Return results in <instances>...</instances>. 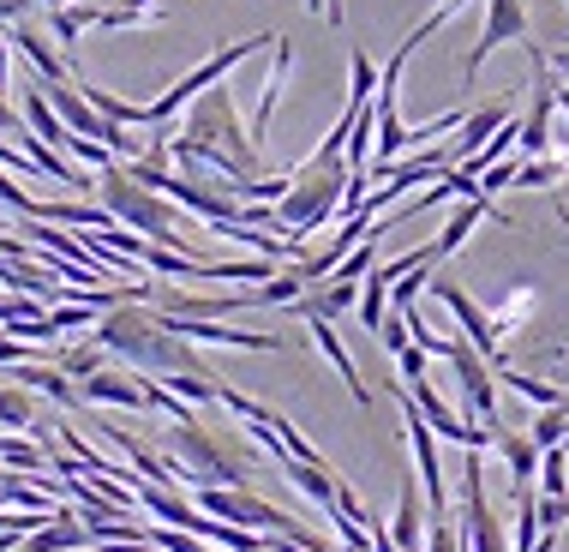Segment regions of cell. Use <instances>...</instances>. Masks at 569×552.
<instances>
[{
	"mask_svg": "<svg viewBox=\"0 0 569 552\" xmlns=\"http://www.w3.org/2000/svg\"><path fill=\"white\" fill-rule=\"evenodd\" d=\"M396 361V373H402V385H413V378H426V366H432V355H426L420 343H408L402 355H390Z\"/></svg>",
	"mask_w": 569,
	"mask_h": 552,
	"instance_id": "cell-27",
	"label": "cell"
},
{
	"mask_svg": "<svg viewBox=\"0 0 569 552\" xmlns=\"http://www.w3.org/2000/svg\"><path fill=\"white\" fill-rule=\"evenodd\" d=\"M37 7V0H0V24H12V19H24V12Z\"/></svg>",
	"mask_w": 569,
	"mask_h": 552,
	"instance_id": "cell-31",
	"label": "cell"
},
{
	"mask_svg": "<svg viewBox=\"0 0 569 552\" xmlns=\"http://www.w3.org/2000/svg\"><path fill=\"white\" fill-rule=\"evenodd\" d=\"M342 552H348V546H342Z\"/></svg>",
	"mask_w": 569,
	"mask_h": 552,
	"instance_id": "cell-39",
	"label": "cell"
},
{
	"mask_svg": "<svg viewBox=\"0 0 569 552\" xmlns=\"http://www.w3.org/2000/svg\"><path fill=\"white\" fill-rule=\"evenodd\" d=\"M558 115L569 120V85H558Z\"/></svg>",
	"mask_w": 569,
	"mask_h": 552,
	"instance_id": "cell-33",
	"label": "cell"
},
{
	"mask_svg": "<svg viewBox=\"0 0 569 552\" xmlns=\"http://www.w3.org/2000/svg\"><path fill=\"white\" fill-rule=\"evenodd\" d=\"M0 205H7V210H19V217H37V210H42V198H30V193L19 187V180H12V168L0 162Z\"/></svg>",
	"mask_w": 569,
	"mask_h": 552,
	"instance_id": "cell-24",
	"label": "cell"
},
{
	"mask_svg": "<svg viewBox=\"0 0 569 552\" xmlns=\"http://www.w3.org/2000/svg\"><path fill=\"white\" fill-rule=\"evenodd\" d=\"M24 361H37V343H24V336H0V366H24Z\"/></svg>",
	"mask_w": 569,
	"mask_h": 552,
	"instance_id": "cell-29",
	"label": "cell"
},
{
	"mask_svg": "<svg viewBox=\"0 0 569 552\" xmlns=\"http://www.w3.org/2000/svg\"><path fill=\"white\" fill-rule=\"evenodd\" d=\"M37 7H67V0H37Z\"/></svg>",
	"mask_w": 569,
	"mask_h": 552,
	"instance_id": "cell-36",
	"label": "cell"
},
{
	"mask_svg": "<svg viewBox=\"0 0 569 552\" xmlns=\"http://www.w3.org/2000/svg\"><path fill=\"white\" fill-rule=\"evenodd\" d=\"M150 546L157 552H210V541H198V534H187V529H150Z\"/></svg>",
	"mask_w": 569,
	"mask_h": 552,
	"instance_id": "cell-25",
	"label": "cell"
},
{
	"mask_svg": "<svg viewBox=\"0 0 569 552\" xmlns=\"http://www.w3.org/2000/svg\"><path fill=\"white\" fill-rule=\"evenodd\" d=\"M443 361H450L456 391H461V403H468V414H480L486 426H498L503 421V408H498V366H491L468 336H450V355H443Z\"/></svg>",
	"mask_w": 569,
	"mask_h": 552,
	"instance_id": "cell-5",
	"label": "cell"
},
{
	"mask_svg": "<svg viewBox=\"0 0 569 552\" xmlns=\"http://www.w3.org/2000/svg\"><path fill=\"white\" fill-rule=\"evenodd\" d=\"M432 295L450 306V318L461 325V336H468L473 348H480V355L491 361V366H503V348H498V318L486 313L480 300H468V288H456L450 276H432Z\"/></svg>",
	"mask_w": 569,
	"mask_h": 552,
	"instance_id": "cell-8",
	"label": "cell"
},
{
	"mask_svg": "<svg viewBox=\"0 0 569 552\" xmlns=\"http://www.w3.org/2000/svg\"><path fill=\"white\" fill-rule=\"evenodd\" d=\"M288 67H295V42H288V37H276V42H270V79H264V97H258V115H252V127H246L258 150H264V138H270V115H276V102H282Z\"/></svg>",
	"mask_w": 569,
	"mask_h": 552,
	"instance_id": "cell-10",
	"label": "cell"
},
{
	"mask_svg": "<svg viewBox=\"0 0 569 552\" xmlns=\"http://www.w3.org/2000/svg\"><path fill=\"white\" fill-rule=\"evenodd\" d=\"M168 444H174L180 469H187V493H192V486H246L240 456H228L222 444L210 438L198 421H174V433H168Z\"/></svg>",
	"mask_w": 569,
	"mask_h": 552,
	"instance_id": "cell-4",
	"label": "cell"
},
{
	"mask_svg": "<svg viewBox=\"0 0 569 552\" xmlns=\"http://www.w3.org/2000/svg\"><path fill=\"white\" fill-rule=\"evenodd\" d=\"M348 67H353V90H348V102H372V97H378V67H372V55L353 49V55H348Z\"/></svg>",
	"mask_w": 569,
	"mask_h": 552,
	"instance_id": "cell-23",
	"label": "cell"
},
{
	"mask_svg": "<svg viewBox=\"0 0 569 552\" xmlns=\"http://www.w3.org/2000/svg\"><path fill=\"white\" fill-rule=\"evenodd\" d=\"M486 217H498V223H510V217H503V210H498V205H491V198H486V193H473V198H461V205H456V217H450V223H443V235H438V253H443V258H450V253H461V247H468V235H473V228H480Z\"/></svg>",
	"mask_w": 569,
	"mask_h": 552,
	"instance_id": "cell-12",
	"label": "cell"
},
{
	"mask_svg": "<svg viewBox=\"0 0 569 552\" xmlns=\"http://www.w3.org/2000/svg\"><path fill=\"white\" fill-rule=\"evenodd\" d=\"M270 42H276V30H258V37H240V42H228V49H217V55L204 60V67H192L187 79H174V85H168L157 102H144V127H168V120H174L180 109H187V102L198 97V90L222 85L228 72L240 67V60H252L258 49H270Z\"/></svg>",
	"mask_w": 569,
	"mask_h": 552,
	"instance_id": "cell-3",
	"label": "cell"
},
{
	"mask_svg": "<svg viewBox=\"0 0 569 552\" xmlns=\"http://www.w3.org/2000/svg\"><path fill=\"white\" fill-rule=\"evenodd\" d=\"M84 403H102V408H150V385H144V373H132L127 361H109V366H97V373L84 378Z\"/></svg>",
	"mask_w": 569,
	"mask_h": 552,
	"instance_id": "cell-9",
	"label": "cell"
},
{
	"mask_svg": "<svg viewBox=\"0 0 569 552\" xmlns=\"http://www.w3.org/2000/svg\"><path fill=\"white\" fill-rule=\"evenodd\" d=\"M558 223H563V228H569V205H558Z\"/></svg>",
	"mask_w": 569,
	"mask_h": 552,
	"instance_id": "cell-35",
	"label": "cell"
},
{
	"mask_svg": "<svg viewBox=\"0 0 569 552\" xmlns=\"http://www.w3.org/2000/svg\"><path fill=\"white\" fill-rule=\"evenodd\" d=\"M306 7H312V12H325V0H306Z\"/></svg>",
	"mask_w": 569,
	"mask_h": 552,
	"instance_id": "cell-37",
	"label": "cell"
},
{
	"mask_svg": "<svg viewBox=\"0 0 569 552\" xmlns=\"http://www.w3.org/2000/svg\"><path fill=\"white\" fill-rule=\"evenodd\" d=\"M7 270H12V258H7V253H0V283H7Z\"/></svg>",
	"mask_w": 569,
	"mask_h": 552,
	"instance_id": "cell-34",
	"label": "cell"
},
{
	"mask_svg": "<svg viewBox=\"0 0 569 552\" xmlns=\"http://www.w3.org/2000/svg\"><path fill=\"white\" fill-rule=\"evenodd\" d=\"M282 474L300 486L306 499L318 504V511H336V486H342V481L330 474V463H306V456H282Z\"/></svg>",
	"mask_w": 569,
	"mask_h": 552,
	"instance_id": "cell-15",
	"label": "cell"
},
{
	"mask_svg": "<svg viewBox=\"0 0 569 552\" xmlns=\"http://www.w3.org/2000/svg\"><path fill=\"white\" fill-rule=\"evenodd\" d=\"M516 168H521V157H503V162H491L486 175H480V193H486V198H498L503 187H516Z\"/></svg>",
	"mask_w": 569,
	"mask_h": 552,
	"instance_id": "cell-26",
	"label": "cell"
},
{
	"mask_svg": "<svg viewBox=\"0 0 569 552\" xmlns=\"http://www.w3.org/2000/svg\"><path fill=\"white\" fill-rule=\"evenodd\" d=\"M528 552H558V529H540V541H533Z\"/></svg>",
	"mask_w": 569,
	"mask_h": 552,
	"instance_id": "cell-32",
	"label": "cell"
},
{
	"mask_svg": "<svg viewBox=\"0 0 569 552\" xmlns=\"http://www.w3.org/2000/svg\"><path fill=\"white\" fill-rule=\"evenodd\" d=\"M533 481H540V493H569V451L563 444H551V451H540V474H533Z\"/></svg>",
	"mask_w": 569,
	"mask_h": 552,
	"instance_id": "cell-22",
	"label": "cell"
},
{
	"mask_svg": "<svg viewBox=\"0 0 569 552\" xmlns=\"http://www.w3.org/2000/svg\"><path fill=\"white\" fill-rule=\"evenodd\" d=\"M390 534H396V546H402V552H426V511H420V486H413V481H402Z\"/></svg>",
	"mask_w": 569,
	"mask_h": 552,
	"instance_id": "cell-17",
	"label": "cell"
},
{
	"mask_svg": "<svg viewBox=\"0 0 569 552\" xmlns=\"http://www.w3.org/2000/svg\"><path fill=\"white\" fill-rule=\"evenodd\" d=\"M7 37H12V49H19L24 60H30V67H37V79L42 85H60V79H72V60H60L54 49H49V37H37V30H7Z\"/></svg>",
	"mask_w": 569,
	"mask_h": 552,
	"instance_id": "cell-16",
	"label": "cell"
},
{
	"mask_svg": "<svg viewBox=\"0 0 569 552\" xmlns=\"http://www.w3.org/2000/svg\"><path fill=\"white\" fill-rule=\"evenodd\" d=\"M378 343H383V355H402V348L413 343V336H408V318H402V313H390V318L378 325Z\"/></svg>",
	"mask_w": 569,
	"mask_h": 552,
	"instance_id": "cell-28",
	"label": "cell"
},
{
	"mask_svg": "<svg viewBox=\"0 0 569 552\" xmlns=\"http://www.w3.org/2000/svg\"><path fill=\"white\" fill-rule=\"evenodd\" d=\"M402 433H408V451H413V474L426 481L432 516H450V486H443V463H438V433L426 426V414H420L413 396H402Z\"/></svg>",
	"mask_w": 569,
	"mask_h": 552,
	"instance_id": "cell-6",
	"label": "cell"
},
{
	"mask_svg": "<svg viewBox=\"0 0 569 552\" xmlns=\"http://www.w3.org/2000/svg\"><path fill=\"white\" fill-rule=\"evenodd\" d=\"M503 42H528V0H486V24H480V42L461 60V79L468 85L480 79L491 49H503Z\"/></svg>",
	"mask_w": 569,
	"mask_h": 552,
	"instance_id": "cell-7",
	"label": "cell"
},
{
	"mask_svg": "<svg viewBox=\"0 0 569 552\" xmlns=\"http://www.w3.org/2000/svg\"><path fill=\"white\" fill-rule=\"evenodd\" d=\"M97 193H102V205L114 210V223H127L138 228L144 240H157V247H174V253H192L187 240H180V205L168 193L157 187H144V180H132L120 162H109L97 175Z\"/></svg>",
	"mask_w": 569,
	"mask_h": 552,
	"instance_id": "cell-2",
	"label": "cell"
},
{
	"mask_svg": "<svg viewBox=\"0 0 569 552\" xmlns=\"http://www.w3.org/2000/svg\"><path fill=\"white\" fill-rule=\"evenodd\" d=\"M97 24H102V7H79V0H67V7H49V30H54L60 49H67V60H72V49H79L84 30H97Z\"/></svg>",
	"mask_w": 569,
	"mask_h": 552,
	"instance_id": "cell-18",
	"label": "cell"
},
{
	"mask_svg": "<svg viewBox=\"0 0 569 552\" xmlns=\"http://www.w3.org/2000/svg\"><path fill=\"white\" fill-rule=\"evenodd\" d=\"M0 426H12V433H30L37 426V391L30 385H0Z\"/></svg>",
	"mask_w": 569,
	"mask_h": 552,
	"instance_id": "cell-19",
	"label": "cell"
},
{
	"mask_svg": "<svg viewBox=\"0 0 569 552\" xmlns=\"http://www.w3.org/2000/svg\"><path fill=\"white\" fill-rule=\"evenodd\" d=\"M306 325H312V343L325 348V361L336 366V373H342V385L353 391V403H360V408H372V391H366L360 366H353V355L342 348V336H336V318H306Z\"/></svg>",
	"mask_w": 569,
	"mask_h": 552,
	"instance_id": "cell-11",
	"label": "cell"
},
{
	"mask_svg": "<svg viewBox=\"0 0 569 552\" xmlns=\"http://www.w3.org/2000/svg\"><path fill=\"white\" fill-rule=\"evenodd\" d=\"M353 313H360V325L378 336V325H383V318H390V283L366 270V283H360V306H353Z\"/></svg>",
	"mask_w": 569,
	"mask_h": 552,
	"instance_id": "cell-21",
	"label": "cell"
},
{
	"mask_svg": "<svg viewBox=\"0 0 569 552\" xmlns=\"http://www.w3.org/2000/svg\"><path fill=\"white\" fill-rule=\"evenodd\" d=\"M109 361H114V355L97 343V336H90V343H79V348H60V373H67L72 385H84V378L97 373V366H109Z\"/></svg>",
	"mask_w": 569,
	"mask_h": 552,
	"instance_id": "cell-20",
	"label": "cell"
},
{
	"mask_svg": "<svg viewBox=\"0 0 569 552\" xmlns=\"http://www.w3.org/2000/svg\"><path fill=\"white\" fill-rule=\"evenodd\" d=\"M24 127V109H12V97H0V132H19Z\"/></svg>",
	"mask_w": 569,
	"mask_h": 552,
	"instance_id": "cell-30",
	"label": "cell"
},
{
	"mask_svg": "<svg viewBox=\"0 0 569 552\" xmlns=\"http://www.w3.org/2000/svg\"><path fill=\"white\" fill-rule=\"evenodd\" d=\"M19 552H24V546H19Z\"/></svg>",
	"mask_w": 569,
	"mask_h": 552,
	"instance_id": "cell-38",
	"label": "cell"
},
{
	"mask_svg": "<svg viewBox=\"0 0 569 552\" xmlns=\"http://www.w3.org/2000/svg\"><path fill=\"white\" fill-rule=\"evenodd\" d=\"M491 444H498V456H503L516 486H528L540 474V444H533V433H510V421H498L491 426Z\"/></svg>",
	"mask_w": 569,
	"mask_h": 552,
	"instance_id": "cell-13",
	"label": "cell"
},
{
	"mask_svg": "<svg viewBox=\"0 0 569 552\" xmlns=\"http://www.w3.org/2000/svg\"><path fill=\"white\" fill-rule=\"evenodd\" d=\"M342 193H348V157H306L288 180V193L276 198V228L288 240H306L312 228L342 217Z\"/></svg>",
	"mask_w": 569,
	"mask_h": 552,
	"instance_id": "cell-1",
	"label": "cell"
},
{
	"mask_svg": "<svg viewBox=\"0 0 569 552\" xmlns=\"http://www.w3.org/2000/svg\"><path fill=\"white\" fill-rule=\"evenodd\" d=\"M510 115H516L510 102H486V109H468V115H461V127H456V138H450L456 162H461V157H473V150H480L486 138L498 132V127H503V120H510Z\"/></svg>",
	"mask_w": 569,
	"mask_h": 552,
	"instance_id": "cell-14",
	"label": "cell"
}]
</instances>
